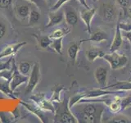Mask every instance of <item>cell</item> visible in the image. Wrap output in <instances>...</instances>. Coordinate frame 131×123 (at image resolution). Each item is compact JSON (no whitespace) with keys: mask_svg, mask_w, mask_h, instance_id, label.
Returning <instances> with one entry per match:
<instances>
[{"mask_svg":"<svg viewBox=\"0 0 131 123\" xmlns=\"http://www.w3.org/2000/svg\"><path fill=\"white\" fill-rule=\"evenodd\" d=\"M122 44H123V36H122L121 30L120 29V26H119V25L117 23L116 26L114 39L110 48V52H116L117 50H119V49L121 48Z\"/></svg>","mask_w":131,"mask_h":123,"instance_id":"obj_10","label":"cell"},{"mask_svg":"<svg viewBox=\"0 0 131 123\" xmlns=\"http://www.w3.org/2000/svg\"><path fill=\"white\" fill-rule=\"evenodd\" d=\"M70 1V0H57V3L54 4V6L52 7V11H57L58 10L59 8H61V7L63 5L64 3H66L67 2Z\"/></svg>","mask_w":131,"mask_h":123,"instance_id":"obj_31","label":"cell"},{"mask_svg":"<svg viewBox=\"0 0 131 123\" xmlns=\"http://www.w3.org/2000/svg\"><path fill=\"white\" fill-rule=\"evenodd\" d=\"M63 89H65L64 86L62 85H57L56 89H54V94H53L52 96V101H56V102H60V94L62 91Z\"/></svg>","mask_w":131,"mask_h":123,"instance_id":"obj_27","label":"cell"},{"mask_svg":"<svg viewBox=\"0 0 131 123\" xmlns=\"http://www.w3.org/2000/svg\"><path fill=\"white\" fill-rule=\"evenodd\" d=\"M105 54L106 53L104 51H102V49L97 48L96 47L89 48L88 50L85 51V57L90 63H93L97 58H102Z\"/></svg>","mask_w":131,"mask_h":123,"instance_id":"obj_11","label":"cell"},{"mask_svg":"<svg viewBox=\"0 0 131 123\" xmlns=\"http://www.w3.org/2000/svg\"><path fill=\"white\" fill-rule=\"evenodd\" d=\"M0 90H2L4 94H9V95L12 93V89H10V85H7L6 83L0 84Z\"/></svg>","mask_w":131,"mask_h":123,"instance_id":"obj_30","label":"cell"},{"mask_svg":"<svg viewBox=\"0 0 131 123\" xmlns=\"http://www.w3.org/2000/svg\"><path fill=\"white\" fill-rule=\"evenodd\" d=\"M18 69L21 74H23L25 76H28V74L30 73L31 70V65L28 61H21L19 65Z\"/></svg>","mask_w":131,"mask_h":123,"instance_id":"obj_23","label":"cell"},{"mask_svg":"<svg viewBox=\"0 0 131 123\" xmlns=\"http://www.w3.org/2000/svg\"><path fill=\"white\" fill-rule=\"evenodd\" d=\"M65 20L67 23L70 26H75L78 22V15L74 9H69L67 8L65 12Z\"/></svg>","mask_w":131,"mask_h":123,"instance_id":"obj_17","label":"cell"},{"mask_svg":"<svg viewBox=\"0 0 131 123\" xmlns=\"http://www.w3.org/2000/svg\"><path fill=\"white\" fill-rule=\"evenodd\" d=\"M116 2L123 9L129 8L131 6V0H116Z\"/></svg>","mask_w":131,"mask_h":123,"instance_id":"obj_29","label":"cell"},{"mask_svg":"<svg viewBox=\"0 0 131 123\" xmlns=\"http://www.w3.org/2000/svg\"><path fill=\"white\" fill-rule=\"evenodd\" d=\"M82 43H83V40H80L79 42H72L67 49V54L68 57H70L73 63H75L76 61L77 56H78V53L80 52V46Z\"/></svg>","mask_w":131,"mask_h":123,"instance_id":"obj_14","label":"cell"},{"mask_svg":"<svg viewBox=\"0 0 131 123\" xmlns=\"http://www.w3.org/2000/svg\"><path fill=\"white\" fill-rule=\"evenodd\" d=\"M16 12H17V15L20 18L26 19V18L29 17V15H30V7L26 5V4L19 5L16 7Z\"/></svg>","mask_w":131,"mask_h":123,"instance_id":"obj_18","label":"cell"},{"mask_svg":"<svg viewBox=\"0 0 131 123\" xmlns=\"http://www.w3.org/2000/svg\"><path fill=\"white\" fill-rule=\"evenodd\" d=\"M51 43H52V39L49 36H42L39 39V46L42 48H46L50 47Z\"/></svg>","mask_w":131,"mask_h":123,"instance_id":"obj_25","label":"cell"},{"mask_svg":"<svg viewBox=\"0 0 131 123\" xmlns=\"http://www.w3.org/2000/svg\"><path fill=\"white\" fill-rule=\"evenodd\" d=\"M93 2H97V0H93Z\"/></svg>","mask_w":131,"mask_h":123,"instance_id":"obj_38","label":"cell"},{"mask_svg":"<svg viewBox=\"0 0 131 123\" xmlns=\"http://www.w3.org/2000/svg\"><path fill=\"white\" fill-rule=\"evenodd\" d=\"M117 16V8L112 3H104L102 5V19L106 22H112Z\"/></svg>","mask_w":131,"mask_h":123,"instance_id":"obj_5","label":"cell"},{"mask_svg":"<svg viewBox=\"0 0 131 123\" xmlns=\"http://www.w3.org/2000/svg\"><path fill=\"white\" fill-rule=\"evenodd\" d=\"M62 40H63V37L58 39H53L50 45V47L53 50L60 55L62 54Z\"/></svg>","mask_w":131,"mask_h":123,"instance_id":"obj_19","label":"cell"},{"mask_svg":"<svg viewBox=\"0 0 131 123\" xmlns=\"http://www.w3.org/2000/svg\"><path fill=\"white\" fill-rule=\"evenodd\" d=\"M119 26H120V29L121 30V31H129L131 30V24L128 23V22H118Z\"/></svg>","mask_w":131,"mask_h":123,"instance_id":"obj_28","label":"cell"},{"mask_svg":"<svg viewBox=\"0 0 131 123\" xmlns=\"http://www.w3.org/2000/svg\"><path fill=\"white\" fill-rule=\"evenodd\" d=\"M78 1H79L81 4H82V5H83L85 8H86V9H89V5H88V4H87V3H86V0H78Z\"/></svg>","mask_w":131,"mask_h":123,"instance_id":"obj_36","label":"cell"},{"mask_svg":"<svg viewBox=\"0 0 131 123\" xmlns=\"http://www.w3.org/2000/svg\"><path fill=\"white\" fill-rule=\"evenodd\" d=\"M108 39V35L106 31H104L102 29H97L95 31H93L91 33V37L89 39H82L84 41H93V42H97V43H100V42H103Z\"/></svg>","mask_w":131,"mask_h":123,"instance_id":"obj_13","label":"cell"},{"mask_svg":"<svg viewBox=\"0 0 131 123\" xmlns=\"http://www.w3.org/2000/svg\"><path fill=\"white\" fill-rule=\"evenodd\" d=\"M40 18V13L36 10H32L30 12L29 15V24L30 25H34L39 22Z\"/></svg>","mask_w":131,"mask_h":123,"instance_id":"obj_24","label":"cell"},{"mask_svg":"<svg viewBox=\"0 0 131 123\" xmlns=\"http://www.w3.org/2000/svg\"><path fill=\"white\" fill-rule=\"evenodd\" d=\"M49 1H50V0H49Z\"/></svg>","mask_w":131,"mask_h":123,"instance_id":"obj_39","label":"cell"},{"mask_svg":"<svg viewBox=\"0 0 131 123\" xmlns=\"http://www.w3.org/2000/svg\"><path fill=\"white\" fill-rule=\"evenodd\" d=\"M39 80H40L39 66L38 63H35L34 67H33V68H32V71L30 72V76H29L28 84L26 86V91H25L26 95V94H30L33 92V90L35 89L36 85H38Z\"/></svg>","mask_w":131,"mask_h":123,"instance_id":"obj_3","label":"cell"},{"mask_svg":"<svg viewBox=\"0 0 131 123\" xmlns=\"http://www.w3.org/2000/svg\"><path fill=\"white\" fill-rule=\"evenodd\" d=\"M59 122H63V123H78L79 120L74 116L70 111V108L68 104L67 106H64L63 109L60 112V117L57 118Z\"/></svg>","mask_w":131,"mask_h":123,"instance_id":"obj_9","label":"cell"},{"mask_svg":"<svg viewBox=\"0 0 131 123\" xmlns=\"http://www.w3.org/2000/svg\"><path fill=\"white\" fill-rule=\"evenodd\" d=\"M85 94H86V92L85 93H79V94H75L74 96H72L71 98H70V99H69V102H68V105H69V108H72V107L78 104L82 98H84V96H85Z\"/></svg>","mask_w":131,"mask_h":123,"instance_id":"obj_22","label":"cell"},{"mask_svg":"<svg viewBox=\"0 0 131 123\" xmlns=\"http://www.w3.org/2000/svg\"><path fill=\"white\" fill-rule=\"evenodd\" d=\"M118 94V91L114 90V91H111V90H106L104 89H94L93 90L86 92V94L84 98H98V97H103L106 95H109V94Z\"/></svg>","mask_w":131,"mask_h":123,"instance_id":"obj_12","label":"cell"},{"mask_svg":"<svg viewBox=\"0 0 131 123\" xmlns=\"http://www.w3.org/2000/svg\"><path fill=\"white\" fill-rule=\"evenodd\" d=\"M27 1L33 3L38 7H41L45 3V0H27Z\"/></svg>","mask_w":131,"mask_h":123,"instance_id":"obj_33","label":"cell"},{"mask_svg":"<svg viewBox=\"0 0 131 123\" xmlns=\"http://www.w3.org/2000/svg\"><path fill=\"white\" fill-rule=\"evenodd\" d=\"M102 58L107 61L112 70L122 69L128 64V57L125 55L119 54L116 52H111L108 54L106 53Z\"/></svg>","mask_w":131,"mask_h":123,"instance_id":"obj_2","label":"cell"},{"mask_svg":"<svg viewBox=\"0 0 131 123\" xmlns=\"http://www.w3.org/2000/svg\"><path fill=\"white\" fill-rule=\"evenodd\" d=\"M13 73H12V76L10 81V89H12V91L13 92L14 90L18 87L19 85H22L24 83H26L28 82L29 77L28 76H25L23 74H21L20 72L19 69L15 66V64L13 63Z\"/></svg>","mask_w":131,"mask_h":123,"instance_id":"obj_4","label":"cell"},{"mask_svg":"<svg viewBox=\"0 0 131 123\" xmlns=\"http://www.w3.org/2000/svg\"><path fill=\"white\" fill-rule=\"evenodd\" d=\"M64 12L62 10L52 11L48 13V23L45 26V28H49L54 26L56 25L61 23L64 19Z\"/></svg>","mask_w":131,"mask_h":123,"instance_id":"obj_8","label":"cell"},{"mask_svg":"<svg viewBox=\"0 0 131 123\" xmlns=\"http://www.w3.org/2000/svg\"><path fill=\"white\" fill-rule=\"evenodd\" d=\"M94 76L97 80V83L100 86L101 89H104L107 86V77L108 70L105 67H98L94 71Z\"/></svg>","mask_w":131,"mask_h":123,"instance_id":"obj_6","label":"cell"},{"mask_svg":"<svg viewBox=\"0 0 131 123\" xmlns=\"http://www.w3.org/2000/svg\"><path fill=\"white\" fill-rule=\"evenodd\" d=\"M12 2V0H0V7L7 8L8 7Z\"/></svg>","mask_w":131,"mask_h":123,"instance_id":"obj_32","label":"cell"},{"mask_svg":"<svg viewBox=\"0 0 131 123\" xmlns=\"http://www.w3.org/2000/svg\"><path fill=\"white\" fill-rule=\"evenodd\" d=\"M128 12H129V15L131 16V6L128 8Z\"/></svg>","mask_w":131,"mask_h":123,"instance_id":"obj_37","label":"cell"},{"mask_svg":"<svg viewBox=\"0 0 131 123\" xmlns=\"http://www.w3.org/2000/svg\"><path fill=\"white\" fill-rule=\"evenodd\" d=\"M131 121L130 119L125 116V115L122 114H118L116 116H114L113 117H112L109 121H106V122H110V123H129Z\"/></svg>","mask_w":131,"mask_h":123,"instance_id":"obj_21","label":"cell"},{"mask_svg":"<svg viewBox=\"0 0 131 123\" xmlns=\"http://www.w3.org/2000/svg\"><path fill=\"white\" fill-rule=\"evenodd\" d=\"M71 32V29L70 28H61V29H57L54 31L52 33V35H49L51 39H58L64 37L65 35H67V34Z\"/></svg>","mask_w":131,"mask_h":123,"instance_id":"obj_20","label":"cell"},{"mask_svg":"<svg viewBox=\"0 0 131 123\" xmlns=\"http://www.w3.org/2000/svg\"><path fill=\"white\" fill-rule=\"evenodd\" d=\"M113 89L116 91H127V90H131V81H118L113 85H107L105 89Z\"/></svg>","mask_w":131,"mask_h":123,"instance_id":"obj_16","label":"cell"},{"mask_svg":"<svg viewBox=\"0 0 131 123\" xmlns=\"http://www.w3.org/2000/svg\"><path fill=\"white\" fill-rule=\"evenodd\" d=\"M104 108L102 106L101 108H97V102H87L83 108V120L85 122L89 123H96L102 122V117L103 114Z\"/></svg>","mask_w":131,"mask_h":123,"instance_id":"obj_1","label":"cell"},{"mask_svg":"<svg viewBox=\"0 0 131 123\" xmlns=\"http://www.w3.org/2000/svg\"><path fill=\"white\" fill-rule=\"evenodd\" d=\"M130 72H131V71H130Z\"/></svg>","mask_w":131,"mask_h":123,"instance_id":"obj_40","label":"cell"},{"mask_svg":"<svg viewBox=\"0 0 131 123\" xmlns=\"http://www.w3.org/2000/svg\"><path fill=\"white\" fill-rule=\"evenodd\" d=\"M123 37H125L129 41L130 43V46H131V30L129 31H124V34L122 35Z\"/></svg>","mask_w":131,"mask_h":123,"instance_id":"obj_35","label":"cell"},{"mask_svg":"<svg viewBox=\"0 0 131 123\" xmlns=\"http://www.w3.org/2000/svg\"><path fill=\"white\" fill-rule=\"evenodd\" d=\"M5 33H6V27L2 22H0V39L5 35Z\"/></svg>","mask_w":131,"mask_h":123,"instance_id":"obj_34","label":"cell"},{"mask_svg":"<svg viewBox=\"0 0 131 123\" xmlns=\"http://www.w3.org/2000/svg\"><path fill=\"white\" fill-rule=\"evenodd\" d=\"M96 8H89V9H83L80 12V16L82 20L85 24L87 27V30L89 35H91L92 29H91V22L93 18L94 15L96 13Z\"/></svg>","mask_w":131,"mask_h":123,"instance_id":"obj_7","label":"cell"},{"mask_svg":"<svg viewBox=\"0 0 131 123\" xmlns=\"http://www.w3.org/2000/svg\"><path fill=\"white\" fill-rule=\"evenodd\" d=\"M26 44V42H20V43L12 44V45H9V46L6 47L1 52V53H0V58H2V57H4L10 56L12 54H15V53H17V51L20 48Z\"/></svg>","mask_w":131,"mask_h":123,"instance_id":"obj_15","label":"cell"},{"mask_svg":"<svg viewBox=\"0 0 131 123\" xmlns=\"http://www.w3.org/2000/svg\"><path fill=\"white\" fill-rule=\"evenodd\" d=\"M131 106V94L121 99V111H124Z\"/></svg>","mask_w":131,"mask_h":123,"instance_id":"obj_26","label":"cell"}]
</instances>
